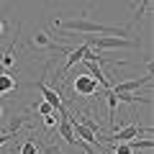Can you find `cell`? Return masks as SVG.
I'll return each mask as SVG.
<instances>
[{"label":"cell","instance_id":"obj_11","mask_svg":"<svg viewBox=\"0 0 154 154\" xmlns=\"http://www.w3.org/2000/svg\"><path fill=\"white\" fill-rule=\"evenodd\" d=\"M41 152V146L36 144V139H26V141L18 146V154H38Z\"/></svg>","mask_w":154,"mask_h":154},{"label":"cell","instance_id":"obj_10","mask_svg":"<svg viewBox=\"0 0 154 154\" xmlns=\"http://www.w3.org/2000/svg\"><path fill=\"white\" fill-rule=\"evenodd\" d=\"M13 88H16V77H11L8 72H0V95L11 93Z\"/></svg>","mask_w":154,"mask_h":154},{"label":"cell","instance_id":"obj_14","mask_svg":"<svg viewBox=\"0 0 154 154\" xmlns=\"http://www.w3.org/2000/svg\"><path fill=\"white\" fill-rule=\"evenodd\" d=\"M110 154H134V149L128 146V141H118L116 146H110Z\"/></svg>","mask_w":154,"mask_h":154},{"label":"cell","instance_id":"obj_9","mask_svg":"<svg viewBox=\"0 0 154 154\" xmlns=\"http://www.w3.org/2000/svg\"><path fill=\"white\" fill-rule=\"evenodd\" d=\"M103 95H105V100H108V121H110V126H113L116 108H118V98H116V93H113V90H103Z\"/></svg>","mask_w":154,"mask_h":154},{"label":"cell","instance_id":"obj_18","mask_svg":"<svg viewBox=\"0 0 154 154\" xmlns=\"http://www.w3.org/2000/svg\"><path fill=\"white\" fill-rule=\"evenodd\" d=\"M80 146H82V149H85V152H88V154H98V152H93V149H90V144H85V141L80 144Z\"/></svg>","mask_w":154,"mask_h":154},{"label":"cell","instance_id":"obj_4","mask_svg":"<svg viewBox=\"0 0 154 154\" xmlns=\"http://www.w3.org/2000/svg\"><path fill=\"white\" fill-rule=\"evenodd\" d=\"M141 131H149V128H141L139 123H128L126 128H118V131L110 134V139H116V141H131V139H139V134Z\"/></svg>","mask_w":154,"mask_h":154},{"label":"cell","instance_id":"obj_8","mask_svg":"<svg viewBox=\"0 0 154 154\" xmlns=\"http://www.w3.org/2000/svg\"><path fill=\"white\" fill-rule=\"evenodd\" d=\"M88 49H90L88 44H80L77 49H69V51H67V62H64V67H62V72L72 69L77 62H82V57H85V51H88Z\"/></svg>","mask_w":154,"mask_h":154},{"label":"cell","instance_id":"obj_17","mask_svg":"<svg viewBox=\"0 0 154 154\" xmlns=\"http://www.w3.org/2000/svg\"><path fill=\"white\" fill-rule=\"evenodd\" d=\"M11 139H16V134H13V131H5V134H0V146H3V144H8Z\"/></svg>","mask_w":154,"mask_h":154},{"label":"cell","instance_id":"obj_13","mask_svg":"<svg viewBox=\"0 0 154 154\" xmlns=\"http://www.w3.org/2000/svg\"><path fill=\"white\" fill-rule=\"evenodd\" d=\"M128 146H131L134 152H139V149H152L154 141H152V139H131V141H128Z\"/></svg>","mask_w":154,"mask_h":154},{"label":"cell","instance_id":"obj_1","mask_svg":"<svg viewBox=\"0 0 154 154\" xmlns=\"http://www.w3.org/2000/svg\"><path fill=\"white\" fill-rule=\"evenodd\" d=\"M57 26L64 28V31H77V33H113V36H126V33H128V26H126V28H118V26H103V23L88 21V18L57 21Z\"/></svg>","mask_w":154,"mask_h":154},{"label":"cell","instance_id":"obj_5","mask_svg":"<svg viewBox=\"0 0 154 154\" xmlns=\"http://www.w3.org/2000/svg\"><path fill=\"white\" fill-rule=\"evenodd\" d=\"M149 80H152V75H146V77H139V80H128V82L110 85V90H113V93H134V90H139L141 85H149Z\"/></svg>","mask_w":154,"mask_h":154},{"label":"cell","instance_id":"obj_15","mask_svg":"<svg viewBox=\"0 0 154 154\" xmlns=\"http://www.w3.org/2000/svg\"><path fill=\"white\" fill-rule=\"evenodd\" d=\"M36 113H41V116H49V113H54V108H51L46 100H41V103H36Z\"/></svg>","mask_w":154,"mask_h":154},{"label":"cell","instance_id":"obj_6","mask_svg":"<svg viewBox=\"0 0 154 154\" xmlns=\"http://www.w3.org/2000/svg\"><path fill=\"white\" fill-rule=\"evenodd\" d=\"M75 90L80 95H95V93H98V82H95L90 75H82V77H77V80H75Z\"/></svg>","mask_w":154,"mask_h":154},{"label":"cell","instance_id":"obj_3","mask_svg":"<svg viewBox=\"0 0 154 154\" xmlns=\"http://www.w3.org/2000/svg\"><path fill=\"white\" fill-rule=\"evenodd\" d=\"M36 88L41 90V95H44V100H46V103H49V105H51L54 110H62V108H64V103H62L59 93H57V90H51L49 85L44 82V80H38V82H36Z\"/></svg>","mask_w":154,"mask_h":154},{"label":"cell","instance_id":"obj_12","mask_svg":"<svg viewBox=\"0 0 154 154\" xmlns=\"http://www.w3.org/2000/svg\"><path fill=\"white\" fill-rule=\"evenodd\" d=\"M33 46H44V49H59V46H57V44H51V38L46 36L44 31H41V33H36V36H33Z\"/></svg>","mask_w":154,"mask_h":154},{"label":"cell","instance_id":"obj_20","mask_svg":"<svg viewBox=\"0 0 154 154\" xmlns=\"http://www.w3.org/2000/svg\"><path fill=\"white\" fill-rule=\"evenodd\" d=\"M0 116H3V110H0Z\"/></svg>","mask_w":154,"mask_h":154},{"label":"cell","instance_id":"obj_19","mask_svg":"<svg viewBox=\"0 0 154 154\" xmlns=\"http://www.w3.org/2000/svg\"><path fill=\"white\" fill-rule=\"evenodd\" d=\"M3 28H5V23H3V21H0V36H3Z\"/></svg>","mask_w":154,"mask_h":154},{"label":"cell","instance_id":"obj_2","mask_svg":"<svg viewBox=\"0 0 154 154\" xmlns=\"http://www.w3.org/2000/svg\"><path fill=\"white\" fill-rule=\"evenodd\" d=\"M85 44L90 46L93 51H105V49H131L136 46V41L126 36H85Z\"/></svg>","mask_w":154,"mask_h":154},{"label":"cell","instance_id":"obj_16","mask_svg":"<svg viewBox=\"0 0 154 154\" xmlns=\"http://www.w3.org/2000/svg\"><path fill=\"white\" fill-rule=\"evenodd\" d=\"M44 126L46 128H54L57 126V110H54V113H49V116H44Z\"/></svg>","mask_w":154,"mask_h":154},{"label":"cell","instance_id":"obj_7","mask_svg":"<svg viewBox=\"0 0 154 154\" xmlns=\"http://www.w3.org/2000/svg\"><path fill=\"white\" fill-rule=\"evenodd\" d=\"M69 121H72V131H75L77 136L82 139L85 144H98V134H93L82 121H77V118H69Z\"/></svg>","mask_w":154,"mask_h":154}]
</instances>
